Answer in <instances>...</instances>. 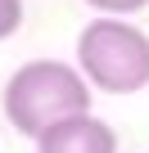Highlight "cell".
<instances>
[{
	"label": "cell",
	"mask_w": 149,
	"mask_h": 153,
	"mask_svg": "<svg viewBox=\"0 0 149 153\" xmlns=\"http://www.w3.org/2000/svg\"><path fill=\"white\" fill-rule=\"evenodd\" d=\"M91 81L82 76L77 63H63V59H32L23 68L9 72L5 95H0V108H5V122L36 140L41 131L68 122V117H82L91 113Z\"/></svg>",
	"instance_id": "6da1fadb"
},
{
	"label": "cell",
	"mask_w": 149,
	"mask_h": 153,
	"mask_svg": "<svg viewBox=\"0 0 149 153\" xmlns=\"http://www.w3.org/2000/svg\"><path fill=\"white\" fill-rule=\"evenodd\" d=\"M77 68L91 81V90L136 95L149 86V32L131 18L95 14L77 32Z\"/></svg>",
	"instance_id": "7a4b0ae2"
},
{
	"label": "cell",
	"mask_w": 149,
	"mask_h": 153,
	"mask_svg": "<svg viewBox=\"0 0 149 153\" xmlns=\"http://www.w3.org/2000/svg\"><path fill=\"white\" fill-rule=\"evenodd\" d=\"M36 153H118V131L91 113L68 117L36 135Z\"/></svg>",
	"instance_id": "3957f363"
},
{
	"label": "cell",
	"mask_w": 149,
	"mask_h": 153,
	"mask_svg": "<svg viewBox=\"0 0 149 153\" xmlns=\"http://www.w3.org/2000/svg\"><path fill=\"white\" fill-rule=\"evenodd\" d=\"M86 5L100 9V14H109V18H131V14L149 9V0H86Z\"/></svg>",
	"instance_id": "277c9868"
},
{
	"label": "cell",
	"mask_w": 149,
	"mask_h": 153,
	"mask_svg": "<svg viewBox=\"0 0 149 153\" xmlns=\"http://www.w3.org/2000/svg\"><path fill=\"white\" fill-rule=\"evenodd\" d=\"M23 27V0H0V41H9Z\"/></svg>",
	"instance_id": "5b68a950"
}]
</instances>
